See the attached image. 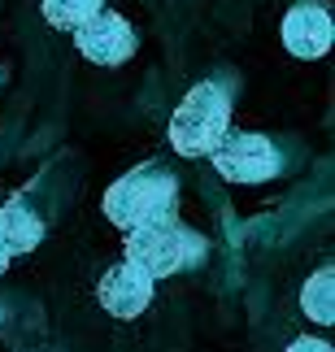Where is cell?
I'll use <instances>...</instances> for the list:
<instances>
[{"instance_id":"7c38bea8","label":"cell","mask_w":335,"mask_h":352,"mask_svg":"<svg viewBox=\"0 0 335 352\" xmlns=\"http://www.w3.org/2000/svg\"><path fill=\"white\" fill-rule=\"evenodd\" d=\"M5 265H9V252H5V243H0V274H5Z\"/></svg>"},{"instance_id":"7a4b0ae2","label":"cell","mask_w":335,"mask_h":352,"mask_svg":"<svg viewBox=\"0 0 335 352\" xmlns=\"http://www.w3.org/2000/svg\"><path fill=\"white\" fill-rule=\"evenodd\" d=\"M226 126H231V104H226V96L209 83H196L170 118V144L183 157H205L222 140Z\"/></svg>"},{"instance_id":"8992f818","label":"cell","mask_w":335,"mask_h":352,"mask_svg":"<svg viewBox=\"0 0 335 352\" xmlns=\"http://www.w3.org/2000/svg\"><path fill=\"white\" fill-rule=\"evenodd\" d=\"M153 274L140 270L136 261H118L100 274V287H96V300L105 314L114 318H140L144 309L153 305Z\"/></svg>"},{"instance_id":"5b68a950","label":"cell","mask_w":335,"mask_h":352,"mask_svg":"<svg viewBox=\"0 0 335 352\" xmlns=\"http://www.w3.org/2000/svg\"><path fill=\"white\" fill-rule=\"evenodd\" d=\"M74 39H78V52L96 65H122L131 52H136V31L122 13H109V9H96L87 22L74 26Z\"/></svg>"},{"instance_id":"277c9868","label":"cell","mask_w":335,"mask_h":352,"mask_svg":"<svg viewBox=\"0 0 335 352\" xmlns=\"http://www.w3.org/2000/svg\"><path fill=\"white\" fill-rule=\"evenodd\" d=\"M209 161H213V170L231 183H266L279 170V153H274L270 140L248 135V131H231V126L209 148Z\"/></svg>"},{"instance_id":"8fae6325","label":"cell","mask_w":335,"mask_h":352,"mask_svg":"<svg viewBox=\"0 0 335 352\" xmlns=\"http://www.w3.org/2000/svg\"><path fill=\"white\" fill-rule=\"evenodd\" d=\"M288 352H331V344L327 340H296Z\"/></svg>"},{"instance_id":"6da1fadb","label":"cell","mask_w":335,"mask_h":352,"mask_svg":"<svg viewBox=\"0 0 335 352\" xmlns=\"http://www.w3.org/2000/svg\"><path fill=\"white\" fill-rule=\"evenodd\" d=\"M205 256V239L174 218V213H157L131 226L127 235V261H136L140 270H149L153 278L179 274L183 265H192Z\"/></svg>"},{"instance_id":"9c48e42d","label":"cell","mask_w":335,"mask_h":352,"mask_svg":"<svg viewBox=\"0 0 335 352\" xmlns=\"http://www.w3.org/2000/svg\"><path fill=\"white\" fill-rule=\"evenodd\" d=\"M301 309L314 322H323V327L335 322V274L331 270H318V274L301 287Z\"/></svg>"},{"instance_id":"ba28073f","label":"cell","mask_w":335,"mask_h":352,"mask_svg":"<svg viewBox=\"0 0 335 352\" xmlns=\"http://www.w3.org/2000/svg\"><path fill=\"white\" fill-rule=\"evenodd\" d=\"M39 239H44V222H39L22 200H9V205L0 209V243H5V252L9 256L31 252V248H39Z\"/></svg>"},{"instance_id":"30bf717a","label":"cell","mask_w":335,"mask_h":352,"mask_svg":"<svg viewBox=\"0 0 335 352\" xmlns=\"http://www.w3.org/2000/svg\"><path fill=\"white\" fill-rule=\"evenodd\" d=\"M100 9V0H44V18L57 31H74L78 22H87Z\"/></svg>"},{"instance_id":"3957f363","label":"cell","mask_w":335,"mask_h":352,"mask_svg":"<svg viewBox=\"0 0 335 352\" xmlns=\"http://www.w3.org/2000/svg\"><path fill=\"white\" fill-rule=\"evenodd\" d=\"M174 192L179 183L162 170H136L122 174L109 192H105V218L118 226H136L144 218H157V213H174Z\"/></svg>"},{"instance_id":"52a82bcc","label":"cell","mask_w":335,"mask_h":352,"mask_svg":"<svg viewBox=\"0 0 335 352\" xmlns=\"http://www.w3.org/2000/svg\"><path fill=\"white\" fill-rule=\"evenodd\" d=\"M331 35H335V26H331V13L323 5H296V9H288V18H283V44H288L292 57L318 61L331 48Z\"/></svg>"}]
</instances>
